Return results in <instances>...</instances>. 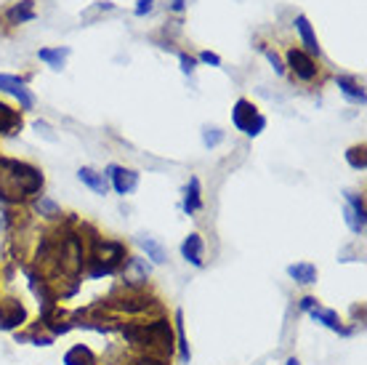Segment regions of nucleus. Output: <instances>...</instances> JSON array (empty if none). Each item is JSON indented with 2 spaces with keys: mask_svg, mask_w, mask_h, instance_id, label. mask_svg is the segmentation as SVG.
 I'll list each match as a JSON object with an SVG mask.
<instances>
[{
  "mask_svg": "<svg viewBox=\"0 0 367 365\" xmlns=\"http://www.w3.org/2000/svg\"><path fill=\"white\" fill-rule=\"evenodd\" d=\"M288 275L298 285H312V283H317V267H314V264H309V261H298V264H290Z\"/></svg>",
  "mask_w": 367,
  "mask_h": 365,
  "instance_id": "nucleus-18",
  "label": "nucleus"
},
{
  "mask_svg": "<svg viewBox=\"0 0 367 365\" xmlns=\"http://www.w3.org/2000/svg\"><path fill=\"white\" fill-rule=\"evenodd\" d=\"M35 16H38L35 14V0H19L6 11V22L8 25H25V22H32Z\"/></svg>",
  "mask_w": 367,
  "mask_h": 365,
  "instance_id": "nucleus-13",
  "label": "nucleus"
},
{
  "mask_svg": "<svg viewBox=\"0 0 367 365\" xmlns=\"http://www.w3.org/2000/svg\"><path fill=\"white\" fill-rule=\"evenodd\" d=\"M106 179L112 181V187L118 195H131L136 187H139V174L131 171V168H120V165H109L106 168Z\"/></svg>",
  "mask_w": 367,
  "mask_h": 365,
  "instance_id": "nucleus-8",
  "label": "nucleus"
},
{
  "mask_svg": "<svg viewBox=\"0 0 367 365\" xmlns=\"http://www.w3.org/2000/svg\"><path fill=\"white\" fill-rule=\"evenodd\" d=\"M263 128H266V118H263V115H258V118L253 120V125H250L245 134H248V136H258V134L263 131Z\"/></svg>",
  "mask_w": 367,
  "mask_h": 365,
  "instance_id": "nucleus-28",
  "label": "nucleus"
},
{
  "mask_svg": "<svg viewBox=\"0 0 367 365\" xmlns=\"http://www.w3.org/2000/svg\"><path fill=\"white\" fill-rule=\"evenodd\" d=\"M139 245L144 248L146 259H152V264H165V261H168V251H165V245L158 243L155 237H149V235H139Z\"/></svg>",
  "mask_w": 367,
  "mask_h": 365,
  "instance_id": "nucleus-16",
  "label": "nucleus"
},
{
  "mask_svg": "<svg viewBox=\"0 0 367 365\" xmlns=\"http://www.w3.org/2000/svg\"><path fill=\"white\" fill-rule=\"evenodd\" d=\"M78 179L85 187H91L96 195H106L109 192V179L104 174H99V171H93V168H80Z\"/></svg>",
  "mask_w": 367,
  "mask_h": 365,
  "instance_id": "nucleus-15",
  "label": "nucleus"
},
{
  "mask_svg": "<svg viewBox=\"0 0 367 365\" xmlns=\"http://www.w3.org/2000/svg\"><path fill=\"white\" fill-rule=\"evenodd\" d=\"M314 307H317V298H314V296H303V298H301V310H303V312L314 310Z\"/></svg>",
  "mask_w": 367,
  "mask_h": 365,
  "instance_id": "nucleus-33",
  "label": "nucleus"
},
{
  "mask_svg": "<svg viewBox=\"0 0 367 365\" xmlns=\"http://www.w3.org/2000/svg\"><path fill=\"white\" fill-rule=\"evenodd\" d=\"M64 365H96V354L91 352V347H85V344H75L72 350H67Z\"/></svg>",
  "mask_w": 367,
  "mask_h": 365,
  "instance_id": "nucleus-19",
  "label": "nucleus"
},
{
  "mask_svg": "<svg viewBox=\"0 0 367 365\" xmlns=\"http://www.w3.org/2000/svg\"><path fill=\"white\" fill-rule=\"evenodd\" d=\"M258 115H261V112L253 107V102H248V99H237L235 109H232V123H235L237 131H242V134H245Z\"/></svg>",
  "mask_w": 367,
  "mask_h": 365,
  "instance_id": "nucleus-10",
  "label": "nucleus"
},
{
  "mask_svg": "<svg viewBox=\"0 0 367 365\" xmlns=\"http://www.w3.org/2000/svg\"><path fill=\"white\" fill-rule=\"evenodd\" d=\"M43 190V174L25 160L0 158V200L25 203L27 198Z\"/></svg>",
  "mask_w": 367,
  "mask_h": 365,
  "instance_id": "nucleus-1",
  "label": "nucleus"
},
{
  "mask_svg": "<svg viewBox=\"0 0 367 365\" xmlns=\"http://www.w3.org/2000/svg\"><path fill=\"white\" fill-rule=\"evenodd\" d=\"M72 54L67 46H59V48H40L38 51V59L40 62H46L48 67L53 69H62L64 67V62H67V56Z\"/></svg>",
  "mask_w": 367,
  "mask_h": 365,
  "instance_id": "nucleus-21",
  "label": "nucleus"
},
{
  "mask_svg": "<svg viewBox=\"0 0 367 365\" xmlns=\"http://www.w3.org/2000/svg\"><path fill=\"white\" fill-rule=\"evenodd\" d=\"M309 315H312V320H317V323L330 328V331H335V333H341V336H352V333H354V328H346V325L341 323V317H338L335 310H325V307L317 304L314 310H309Z\"/></svg>",
  "mask_w": 367,
  "mask_h": 365,
  "instance_id": "nucleus-9",
  "label": "nucleus"
},
{
  "mask_svg": "<svg viewBox=\"0 0 367 365\" xmlns=\"http://www.w3.org/2000/svg\"><path fill=\"white\" fill-rule=\"evenodd\" d=\"M120 333L125 336L128 344L133 347H144L149 354L152 352H160V354H168L171 357L173 352V331H171V323L165 317H158L152 323H125V325H118ZM155 357V354H152Z\"/></svg>",
  "mask_w": 367,
  "mask_h": 365,
  "instance_id": "nucleus-2",
  "label": "nucleus"
},
{
  "mask_svg": "<svg viewBox=\"0 0 367 365\" xmlns=\"http://www.w3.org/2000/svg\"><path fill=\"white\" fill-rule=\"evenodd\" d=\"M125 245L118 240H93L91 245V277H102V275H115V272L125 264Z\"/></svg>",
  "mask_w": 367,
  "mask_h": 365,
  "instance_id": "nucleus-3",
  "label": "nucleus"
},
{
  "mask_svg": "<svg viewBox=\"0 0 367 365\" xmlns=\"http://www.w3.org/2000/svg\"><path fill=\"white\" fill-rule=\"evenodd\" d=\"M136 3H139V6H136V16H144L155 8V0H136Z\"/></svg>",
  "mask_w": 367,
  "mask_h": 365,
  "instance_id": "nucleus-30",
  "label": "nucleus"
},
{
  "mask_svg": "<svg viewBox=\"0 0 367 365\" xmlns=\"http://www.w3.org/2000/svg\"><path fill=\"white\" fill-rule=\"evenodd\" d=\"M109 307H112V310H118V312H128V315H141V312H146L149 307H152V298L131 294V296L112 298V301H109Z\"/></svg>",
  "mask_w": 367,
  "mask_h": 365,
  "instance_id": "nucleus-12",
  "label": "nucleus"
},
{
  "mask_svg": "<svg viewBox=\"0 0 367 365\" xmlns=\"http://www.w3.org/2000/svg\"><path fill=\"white\" fill-rule=\"evenodd\" d=\"M19 128H22V115H19L16 109L8 107V104L0 102V134L11 136L16 134Z\"/></svg>",
  "mask_w": 367,
  "mask_h": 365,
  "instance_id": "nucleus-17",
  "label": "nucleus"
},
{
  "mask_svg": "<svg viewBox=\"0 0 367 365\" xmlns=\"http://www.w3.org/2000/svg\"><path fill=\"white\" fill-rule=\"evenodd\" d=\"M173 320H176V347H179V360L181 363H189L192 360V352H189V344H186V333H184V312L176 310V315H173Z\"/></svg>",
  "mask_w": 367,
  "mask_h": 365,
  "instance_id": "nucleus-23",
  "label": "nucleus"
},
{
  "mask_svg": "<svg viewBox=\"0 0 367 365\" xmlns=\"http://www.w3.org/2000/svg\"><path fill=\"white\" fill-rule=\"evenodd\" d=\"M35 211H38L40 216H48V219H53V216H59V214H62V208L53 203L51 198H38V200H35Z\"/></svg>",
  "mask_w": 367,
  "mask_h": 365,
  "instance_id": "nucleus-25",
  "label": "nucleus"
},
{
  "mask_svg": "<svg viewBox=\"0 0 367 365\" xmlns=\"http://www.w3.org/2000/svg\"><path fill=\"white\" fill-rule=\"evenodd\" d=\"M200 59H202L205 64H213V67H219V64H221V56L213 54V51H202V54H200Z\"/></svg>",
  "mask_w": 367,
  "mask_h": 365,
  "instance_id": "nucleus-31",
  "label": "nucleus"
},
{
  "mask_svg": "<svg viewBox=\"0 0 367 365\" xmlns=\"http://www.w3.org/2000/svg\"><path fill=\"white\" fill-rule=\"evenodd\" d=\"M296 29H298V35H301L303 46H306V54H309V56H319V54H322V48H319V41H317L314 29H312L309 19H306L303 14L296 16Z\"/></svg>",
  "mask_w": 367,
  "mask_h": 365,
  "instance_id": "nucleus-14",
  "label": "nucleus"
},
{
  "mask_svg": "<svg viewBox=\"0 0 367 365\" xmlns=\"http://www.w3.org/2000/svg\"><path fill=\"white\" fill-rule=\"evenodd\" d=\"M179 62H181V72L184 75H192V72H195V59H192V56H186V54H181L179 56Z\"/></svg>",
  "mask_w": 367,
  "mask_h": 365,
  "instance_id": "nucleus-29",
  "label": "nucleus"
},
{
  "mask_svg": "<svg viewBox=\"0 0 367 365\" xmlns=\"http://www.w3.org/2000/svg\"><path fill=\"white\" fill-rule=\"evenodd\" d=\"M261 51H263V56L269 59V64L275 67L277 75H285V64H282V59H279V54H277L275 48H269V46H261Z\"/></svg>",
  "mask_w": 367,
  "mask_h": 365,
  "instance_id": "nucleus-27",
  "label": "nucleus"
},
{
  "mask_svg": "<svg viewBox=\"0 0 367 365\" xmlns=\"http://www.w3.org/2000/svg\"><path fill=\"white\" fill-rule=\"evenodd\" d=\"M285 365H301V363H298V357H290V360H288Z\"/></svg>",
  "mask_w": 367,
  "mask_h": 365,
  "instance_id": "nucleus-36",
  "label": "nucleus"
},
{
  "mask_svg": "<svg viewBox=\"0 0 367 365\" xmlns=\"http://www.w3.org/2000/svg\"><path fill=\"white\" fill-rule=\"evenodd\" d=\"M288 67L293 69V75L298 78V81H314L319 67H317V62L312 56L301 51V48H290L288 51Z\"/></svg>",
  "mask_w": 367,
  "mask_h": 365,
  "instance_id": "nucleus-6",
  "label": "nucleus"
},
{
  "mask_svg": "<svg viewBox=\"0 0 367 365\" xmlns=\"http://www.w3.org/2000/svg\"><path fill=\"white\" fill-rule=\"evenodd\" d=\"M338 88H341V94L346 96L349 102H354V104H365L367 102L365 88L356 81H352V78H338Z\"/></svg>",
  "mask_w": 367,
  "mask_h": 365,
  "instance_id": "nucleus-22",
  "label": "nucleus"
},
{
  "mask_svg": "<svg viewBox=\"0 0 367 365\" xmlns=\"http://www.w3.org/2000/svg\"><path fill=\"white\" fill-rule=\"evenodd\" d=\"M346 163L354 168V171H365L367 168V158H365V144L359 147H349L346 149Z\"/></svg>",
  "mask_w": 367,
  "mask_h": 365,
  "instance_id": "nucleus-24",
  "label": "nucleus"
},
{
  "mask_svg": "<svg viewBox=\"0 0 367 365\" xmlns=\"http://www.w3.org/2000/svg\"><path fill=\"white\" fill-rule=\"evenodd\" d=\"M202 254H205V243H202V237L192 232V235H186L181 243V256L192 264V267H202Z\"/></svg>",
  "mask_w": 367,
  "mask_h": 365,
  "instance_id": "nucleus-11",
  "label": "nucleus"
},
{
  "mask_svg": "<svg viewBox=\"0 0 367 365\" xmlns=\"http://www.w3.org/2000/svg\"><path fill=\"white\" fill-rule=\"evenodd\" d=\"M343 198H346V224H349V230L354 232V235H365V224H367V211H365V200H362V195H356V192H343Z\"/></svg>",
  "mask_w": 367,
  "mask_h": 365,
  "instance_id": "nucleus-4",
  "label": "nucleus"
},
{
  "mask_svg": "<svg viewBox=\"0 0 367 365\" xmlns=\"http://www.w3.org/2000/svg\"><path fill=\"white\" fill-rule=\"evenodd\" d=\"M221 142H223L221 128H216V125H205V128H202V144H205V147H219Z\"/></svg>",
  "mask_w": 367,
  "mask_h": 365,
  "instance_id": "nucleus-26",
  "label": "nucleus"
},
{
  "mask_svg": "<svg viewBox=\"0 0 367 365\" xmlns=\"http://www.w3.org/2000/svg\"><path fill=\"white\" fill-rule=\"evenodd\" d=\"M131 365H168V363H165L162 357H152V354H146V357H139V360Z\"/></svg>",
  "mask_w": 367,
  "mask_h": 365,
  "instance_id": "nucleus-32",
  "label": "nucleus"
},
{
  "mask_svg": "<svg viewBox=\"0 0 367 365\" xmlns=\"http://www.w3.org/2000/svg\"><path fill=\"white\" fill-rule=\"evenodd\" d=\"M0 91L11 94L19 99V107L22 109H32L35 107V94L27 88V83L16 75H0Z\"/></svg>",
  "mask_w": 367,
  "mask_h": 365,
  "instance_id": "nucleus-7",
  "label": "nucleus"
},
{
  "mask_svg": "<svg viewBox=\"0 0 367 365\" xmlns=\"http://www.w3.org/2000/svg\"><path fill=\"white\" fill-rule=\"evenodd\" d=\"M22 323H27V310L19 298H3L0 301V331H16Z\"/></svg>",
  "mask_w": 367,
  "mask_h": 365,
  "instance_id": "nucleus-5",
  "label": "nucleus"
},
{
  "mask_svg": "<svg viewBox=\"0 0 367 365\" xmlns=\"http://www.w3.org/2000/svg\"><path fill=\"white\" fill-rule=\"evenodd\" d=\"M171 8H173V11H184V0H173Z\"/></svg>",
  "mask_w": 367,
  "mask_h": 365,
  "instance_id": "nucleus-34",
  "label": "nucleus"
},
{
  "mask_svg": "<svg viewBox=\"0 0 367 365\" xmlns=\"http://www.w3.org/2000/svg\"><path fill=\"white\" fill-rule=\"evenodd\" d=\"M3 227H6V214H3V208H0V232H3Z\"/></svg>",
  "mask_w": 367,
  "mask_h": 365,
  "instance_id": "nucleus-35",
  "label": "nucleus"
},
{
  "mask_svg": "<svg viewBox=\"0 0 367 365\" xmlns=\"http://www.w3.org/2000/svg\"><path fill=\"white\" fill-rule=\"evenodd\" d=\"M202 208V198H200V179L192 176L189 179V184H186V190H184V211L186 214H195Z\"/></svg>",
  "mask_w": 367,
  "mask_h": 365,
  "instance_id": "nucleus-20",
  "label": "nucleus"
}]
</instances>
